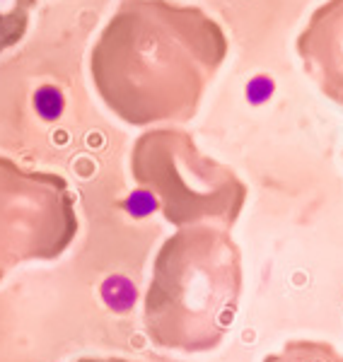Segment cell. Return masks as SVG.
<instances>
[{
  "label": "cell",
  "instance_id": "cell-1",
  "mask_svg": "<svg viewBox=\"0 0 343 362\" xmlns=\"http://www.w3.org/2000/svg\"><path fill=\"white\" fill-rule=\"evenodd\" d=\"M228 56L223 27L201 8L124 0L90 58L97 92L131 126L186 121Z\"/></svg>",
  "mask_w": 343,
  "mask_h": 362
},
{
  "label": "cell",
  "instance_id": "cell-4",
  "mask_svg": "<svg viewBox=\"0 0 343 362\" xmlns=\"http://www.w3.org/2000/svg\"><path fill=\"white\" fill-rule=\"evenodd\" d=\"M78 235L68 184L0 157V280L27 261L58 259Z\"/></svg>",
  "mask_w": 343,
  "mask_h": 362
},
{
  "label": "cell",
  "instance_id": "cell-2",
  "mask_svg": "<svg viewBox=\"0 0 343 362\" xmlns=\"http://www.w3.org/2000/svg\"><path fill=\"white\" fill-rule=\"evenodd\" d=\"M242 295L240 247L220 227H182L155 256L145 334L155 346L203 353L220 346Z\"/></svg>",
  "mask_w": 343,
  "mask_h": 362
},
{
  "label": "cell",
  "instance_id": "cell-8",
  "mask_svg": "<svg viewBox=\"0 0 343 362\" xmlns=\"http://www.w3.org/2000/svg\"><path fill=\"white\" fill-rule=\"evenodd\" d=\"M75 362H133V360H126V358H80Z\"/></svg>",
  "mask_w": 343,
  "mask_h": 362
},
{
  "label": "cell",
  "instance_id": "cell-5",
  "mask_svg": "<svg viewBox=\"0 0 343 362\" xmlns=\"http://www.w3.org/2000/svg\"><path fill=\"white\" fill-rule=\"evenodd\" d=\"M298 51L319 90L343 107V0H329L312 13Z\"/></svg>",
  "mask_w": 343,
  "mask_h": 362
},
{
  "label": "cell",
  "instance_id": "cell-6",
  "mask_svg": "<svg viewBox=\"0 0 343 362\" xmlns=\"http://www.w3.org/2000/svg\"><path fill=\"white\" fill-rule=\"evenodd\" d=\"M264 362H343V355L329 343L319 341H290L281 353L269 355Z\"/></svg>",
  "mask_w": 343,
  "mask_h": 362
},
{
  "label": "cell",
  "instance_id": "cell-3",
  "mask_svg": "<svg viewBox=\"0 0 343 362\" xmlns=\"http://www.w3.org/2000/svg\"><path fill=\"white\" fill-rule=\"evenodd\" d=\"M136 184L158 198L172 225L232 227L247 203V186L230 167L201 153L179 128H155L133 145Z\"/></svg>",
  "mask_w": 343,
  "mask_h": 362
},
{
  "label": "cell",
  "instance_id": "cell-7",
  "mask_svg": "<svg viewBox=\"0 0 343 362\" xmlns=\"http://www.w3.org/2000/svg\"><path fill=\"white\" fill-rule=\"evenodd\" d=\"M27 25V13H0V51L8 49L22 37Z\"/></svg>",
  "mask_w": 343,
  "mask_h": 362
}]
</instances>
